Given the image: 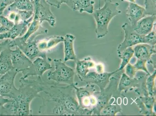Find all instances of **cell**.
Masks as SVG:
<instances>
[{
  "label": "cell",
  "instance_id": "1",
  "mask_svg": "<svg viewBox=\"0 0 156 116\" xmlns=\"http://www.w3.org/2000/svg\"><path fill=\"white\" fill-rule=\"evenodd\" d=\"M76 84L61 87L46 82L43 92L46 96L41 95L42 104L39 109V114L46 115H91L93 110L82 108L79 105L74 86Z\"/></svg>",
  "mask_w": 156,
  "mask_h": 116
},
{
  "label": "cell",
  "instance_id": "2",
  "mask_svg": "<svg viewBox=\"0 0 156 116\" xmlns=\"http://www.w3.org/2000/svg\"><path fill=\"white\" fill-rule=\"evenodd\" d=\"M37 77L35 80L20 77V84L15 97L0 110V115H32L31 103L34 99L41 97L46 84L41 77Z\"/></svg>",
  "mask_w": 156,
  "mask_h": 116
},
{
  "label": "cell",
  "instance_id": "3",
  "mask_svg": "<svg viewBox=\"0 0 156 116\" xmlns=\"http://www.w3.org/2000/svg\"><path fill=\"white\" fill-rule=\"evenodd\" d=\"M119 2H113L112 0H105L103 6L94 11L93 17L96 24V33L98 39L107 35L111 21L121 13L122 11L119 9Z\"/></svg>",
  "mask_w": 156,
  "mask_h": 116
},
{
  "label": "cell",
  "instance_id": "4",
  "mask_svg": "<svg viewBox=\"0 0 156 116\" xmlns=\"http://www.w3.org/2000/svg\"><path fill=\"white\" fill-rule=\"evenodd\" d=\"M55 70L48 73V80H53L56 84H74L75 73L73 69L66 64L62 59H54Z\"/></svg>",
  "mask_w": 156,
  "mask_h": 116
},
{
  "label": "cell",
  "instance_id": "5",
  "mask_svg": "<svg viewBox=\"0 0 156 116\" xmlns=\"http://www.w3.org/2000/svg\"><path fill=\"white\" fill-rule=\"evenodd\" d=\"M77 84L76 83L74 86L79 106L82 108L93 110L96 103L94 86L88 84L85 87H78L76 86Z\"/></svg>",
  "mask_w": 156,
  "mask_h": 116
},
{
  "label": "cell",
  "instance_id": "6",
  "mask_svg": "<svg viewBox=\"0 0 156 116\" xmlns=\"http://www.w3.org/2000/svg\"><path fill=\"white\" fill-rule=\"evenodd\" d=\"M37 41L35 40L23 42L20 37L11 40V48L17 46L31 60L37 57L46 58V52L41 51L37 45Z\"/></svg>",
  "mask_w": 156,
  "mask_h": 116
},
{
  "label": "cell",
  "instance_id": "7",
  "mask_svg": "<svg viewBox=\"0 0 156 116\" xmlns=\"http://www.w3.org/2000/svg\"><path fill=\"white\" fill-rule=\"evenodd\" d=\"M52 61L51 58L49 57H37L29 67L21 72L22 77L27 79L31 76L41 77L45 72L52 69Z\"/></svg>",
  "mask_w": 156,
  "mask_h": 116
},
{
  "label": "cell",
  "instance_id": "8",
  "mask_svg": "<svg viewBox=\"0 0 156 116\" xmlns=\"http://www.w3.org/2000/svg\"><path fill=\"white\" fill-rule=\"evenodd\" d=\"M34 18L38 20L41 23L44 21H47L52 27L56 26V16L52 13L50 5L46 0H34Z\"/></svg>",
  "mask_w": 156,
  "mask_h": 116
},
{
  "label": "cell",
  "instance_id": "9",
  "mask_svg": "<svg viewBox=\"0 0 156 116\" xmlns=\"http://www.w3.org/2000/svg\"><path fill=\"white\" fill-rule=\"evenodd\" d=\"M18 73L13 69L0 77V95L11 99L15 97L18 90L15 85V80Z\"/></svg>",
  "mask_w": 156,
  "mask_h": 116
},
{
  "label": "cell",
  "instance_id": "10",
  "mask_svg": "<svg viewBox=\"0 0 156 116\" xmlns=\"http://www.w3.org/2000/svg\"><path fill=\"white\" fill-rule=\"evenodd\" d=\"M122 28L125 32L124 39L118 47V52L122 51L124 49L138 44L144 43V36L139 35L133 30L131 25L127 22L123 24Z\"/></svg>",
  "mask_w": 156,
  "mask_h": 116
},
{
  "label": "cell",
  "instance_id": "11",
  "mask_svg": "<svg viewBox=\"0 0 156 116\" xmlns=\"http://www.w3.org/2000/svg\"><path fill=\"white\" fill-rule=\"evenodd\" d=\"M119 71L118 69L112 73H98L95 72H89L82 82L86 83H93L100 87L101 90H105L108 84L111 77Z\"/></svg>",
  "mask_w": 156,
  "mask_h": 116
},
{
  "label": "cell",
  "instance_id": "12",
  "mask_svg": "<svg viewBox=\"0 0 156 116\" xmlns=\"http://www.w3.org/2000/svg\"><path fill=\"white\" fill-rule=\"evenodd\" d=\"M11 58L13 69L19 73L27 68L32 64V60L16 46L14 50L11 49Z\"/></svg>",
  "mask_w": 156,
  "mask_h": 116
},
{
  "label": "cell",
  "instance_id": "13",
  "mask_svg": "<svg viewBox=\"0 0 156 116\" xmlns=\"http://www.w3.org/2000/svg\"><path fill=\"white\" fill-rule=\"evenodd\" d=\"M33 18L34 16H33L27 20L22 21L18 23H15L10 30L4 33L0 34V40L5 39L13 40L17 38L23 36L27 30V26L32 22Z\"/></svg>",
  "mask_w": 156,
  "mask_h": 116
},
{
  "label": "cell",
  "instance_id": "14",
  "mask_svg": "<svg viewBox=\"0 0 156 116\" xmlns=\"http://www.w3.org/2000/svg\"><path fill=\"white\" fill-rule=\"evenodd\" d=\"M137 22L133 30L139 35L145 36L152 31L155 26L156 15H147Z\"/></svg>",
  "mask_w": 156,
  "mask_h": 116
},
{
  "label": "cell",
  "instance_id": "15",
  "mask_svg": "<svg viewBox=\"0 0 156 116\" xmlns=\"http://www.w3.org/2000/svg\"><path fill=\"white\" fill-rule=\"evenodd\" d=\"M126 15L133 28L137 22L147 15L145 8L135 3L130 2L126 10Z\"/></svg>",
  "mask_w": 156,
  "mask_h": 116
},
{
  "label": "cell",
  "instance_id": "16",
  "mask_svg": "<svg viewBox=\"0 0 156 116\" xmlns=\"http://www.w3.org/2000/svg\"><path fill=\"white\" fill-rule=\"evenodd\" d=\"M155 45L147 43H140L134 47V54L137 59L146 61L149 60L151 55L155 53Z\"/></svg>",
  "mask_w": 156,
  "mask_h": 116
},
{
  "label": "cell",
  "instance_id": "17",
  "mask_svg": "<svg viewBox=\"0 0 156 116\" xmlns=\"http://www.w3.org/2000/svg\"><path fill=\"white\" fill-rule=\"evenodd\" d=\"M76 36L74 35L67 34L65 35L64 40V63L69 60H76V56L74 49V42Z\"/></svg>",
  "mask_w": 156,
  "mask_h": 116
},
{
  "label": "cell",
  "instance_id": "18",
  "mask_svg": "<svg viewBox=\"0 0 156 116\" xmlns=\"http://www.w3.org/2000/svg\"><path fill=\"white\" fill-rule=\"evenodd\" d=\"M11 48L4 49L0 53V76L13 69L11 58Z\"/></svg>",
  "mask_w": 156,
  "mask_h": 116
},
{
  "label": "cell",
  "instance_id": "19",
  "mask_svg": "<svg viewBox=\"0 0 156 116\" xmlns=\"http://www.w3.org/2000/svg\"><path fill=\"white\" fill-rule=\"evenodd\" d=\"M94 66L91 58L88 57L83 60H77L76 62V74L81 81H83L89 71V69Z\"/></svg>",
  "mask_w": 156,
  "mask_h": 116
},
{
  "label": "cell",
  "instance_id": "20",
  "mask_svg": "<svg viewBox=\"0 0 156 116\" xmlns=\"http://www.w3.org/2000/svg\"><path fill=\"white\" fill-rule=\"evenodd\" d=\"M64 37L63 36H52L38 42L37 45L41 51L46 52L55 47L61 42H63Z\"/></svg>",
  "mask_w": 156,
  "mask_h": 116
},
{
  "label": "cell",
  "instance_id": "21",
  "mask_svg": "<svg viewBox=\"0 0 156 116\" xmlns=\"http://www.w3.org/2000/svg\"><path fill=\"white\" fill-rule=\"evenodd\" d=\"M94 0H73L72 10L82 13L93 14L94 11Z\"/></svg>",
  "mask_w": 156,
  "mask_h": 116
},
{
  "label": "cell",
  "instance_id": "22",
  "mask_svg": "<svg viewBox=\"0 0 156 116\" xmlns=\"http://www.w3.org/2000/svg\"><path fill=\"white\" fill-rule=\"evenodd\" d=\"M34 11V2L31 0H15V1L8 6L5 11Z\"/></svg>",
  "mask_w": 156,
  "mask_h": 116
},
{
  "label": "cell",
  "instance_id": "23",
  "mask_svg": "<svg viewBox=\"0 0 156 116\" xmlns=\"http://www.w3.org/2000/svg\"><path fill=\"white\" fill-rule=\"evenodd\" d=\"M134 54V49L132 47H129L118 53V56L122 60L119 71L122 70L129 62L130 59Z\"/></svg>",
  "mask_w": 156,
  "mask_h": 116
},
{
  "label": "cell",
  "instance_id": "24",
  "mask_svg": "<svg viewBox=\"0 0 156 116\" xmlns=\"http://www.w3.org/2000/svg\"><path fill=\"white\" fill-rule=\"evenodd\" d=\"M121 110V107L118 104H112L109 103L101 111L100 115H115L117 113L120 112Z\"/></svg>",
  "mask_w": 156,
  "mask_h": 116
},
{
  "label": "cell",
  "instance_id": "25",
  "mask_svg": "<svg viewBox=\"0 0 156 116\" xmlns=\"http://www.w3.org/2000/svg\"><path fill=\"white\" fill-rule=\"evenodd\" d=\"M0 34L4 33L10 30L15 23L3 15H0Z\"/></svg>",
  "mask_w": 156,
  "mask_h": 116
},
{
  "label": "cell",
  "instance_id": "26",
  "mask_svg": "<svg viewBox=\"0 0 156 116\" xmlns=\"http://www.w3.org/2000/svg\"><path fill=\"white\" fill-rule=\"evenodd\" d=\"M156 0H145L144 5L147 15H154L156 14Z\"/></svg>",
  "mask_w": 156,
  "mask_h": 116
},
{
  "label": "cell",
  "instance_id": "27",
  "mask_svg": "<svg viewBox=\"0 0 156 116\" xmlns=\"http://www.w3.org/2000/svg\"><path fill=\"white\" fill-rule=\"evenodd\" d=\"M131 79L130 77H128L126 73H123L119 85V90L120 91L124 90L125 89L131 86Z\"/></svg>",
  "mask_w": 156,
  "mask_h": 116
},
{
  "label": "cell",
  "instance_id": "28",
  "mask_svg": "<svg viewBox=\"0 0 156 116\" xmlns=\"http://www.w3.org/2000/svg\"><path fill=\"white\" fill-rule=\"evenodd\" d=\"M19 15L21 21H25L29 19L34 15V11H16Z\"/></svg>",
  "mask_w": 156,
  "mask_h": 116
},
{
  "label": "cell",
  "instance_id": "29",
  "mask_svg": "<svg viewBox=\"0 0 156 116\" xmlns=\"http://www.w3.org/2000/svg\"><path fill=\"white\" fill-rule=\"evenodd\" d=\"M145 43L151 45H156V32L155 31H152L150 33L144 36Z\"/></svg>",
  "mask_w": 156,
  "mask_h": 116
},
{
  "label": "cell",
  "instance_id": "30",
  "mask_svg": "<svg viewBox=\"0 0 156 116\" xmlns=\"http://www.w3.org/2000/svg\"><path fill=\"white\" fill-rule=\"evenodd\" d=\"M15 0H0V15H2L7 7L12 4Z\"/></svg>",
  "mask_w": 156,
  "mask_h": 116
},
{
  "label": "cell",
  "instance_id": "31",
  "mask_svg": "<svg viewBox=\"0 0 156 116\" xmlns=\"http://www.w3.org/2000/svg\"><path fill=\"white\" fill-rule=\"evenodd\" d=\"M146 62H147L146 61L141 60L138 59L137 63L134 65V66L136 70H137V69L142 70L148 73V74H150V73H148L147 70V68L145 67Z\"/></svg>",
  "mask_w": 156,
  "mask_h": 116
},
{
  "label": "cell",
  "instance_id": "32",
  "mask_svg": "<svg viewBox=\"0 0 156 116\" xmlns=\"http://www.w3.org/2000/svg\"><path fill=\"white\" fill-rule=\"evenodd\" d=\"M156 76V71L154 72L153 75L149 77L147 80V87H148L149 93L150 95L152 96L153 95V87L154 84V80L155 76Z\"/></svg>",
  "mask_w": 156,
  "mask_h": 116
},
{
  "label": "cell",
  "instance_id": "33",
  "mask_svg": "<svg viewBox=\"0 0 156 116\" xmlns=\"http://www.w3.org/2000/svg\"><path fill=\"white\" fill-rule=\"evenodd\" d=\"M126 66H127L126 73H127V75L129 76L130 78H133L134 77L135 72V68L134 66H133L130 63H128Z\"/></svg>",
  "mask_w": 156,
  "mask_h": 116
},
{
  "label": "cell",
  "instance_id": "34",
  "mask_svg": "<svg viewBox=\"0 0 156 116\" xmlns=\"http://www.w3.org/2000/svg\"><path fill=\"white\" fill-rule=\"evenodd\" d=\"M11 39H7L2 43H0V53L5 49L8 48H11Z\"/></svg>",
  "mask_w": 156,
  "mask_h": 116
},
{
  "label": "cell",
  "instance_id": "35",
  "mask_svg": "<svg viewBox=\"0 0 156 116\" xmlns=\"http://www.w3.org/2000/svg\"><path fill=\"white\" fill-rule=\"evenodd\" d=\"M11 99L5 98V97L0 95V110L2 108L5 104L11 101Z\"/></svg>",
  "mask_w": 156,
  "mask_h": 116
},
{
  "label": "cell",
  "instance_id": "36",
  "mask_svg": "<svg viewBox=\"0 0 156 116\" xmlns=\"http://www.w3.org/2000/svg\"><path fill=\"white\" fill-rule=\"evenodd\" d=\"M61 5L62 4H66L71 9L73 8V0H58Z\"/></svg>",
  "mask_w": 156,
  "mask_h": 116
},
{
  "label": "cell",
  "instance_id": "37",
  "mask_svg": "<svg viewBox=\"0 0 156 116\" xmlns=\"http://www.w3.org/2000/svg\"><path fill=\"white\" fill-rule=\"evenodd\" d=\"M122 1H127L131 3H135L136 0H121Z\"/></svg>",
  "mask_w": 156,
  "mask_h": 116
},
{
  "label": "cell",
  "instance_id": "38",
  "mask_svg": "<svg viewBox=\"0 0 156 116\" xmlns=\"http://www.w3.org/2000/svg\"><path fill=\"white\" fill-rule=\"evenodd\" d=\"M101 1V0H99V7H100L99 8H100Z\"/></svg>",
  "mask_w": 156,
  "mask_h": 116
},
{
  "label": "cell",
  "instance_id": "39",
  "mask_svg": "<svg viewBox=\"0 0 156 116\" xmlns=\"http://www.w3.org/2000/svg\"><path fill=\"white\" fill-rule=\"evenodd\" d=\"M31 1H32V2H34V0H31Z\"/></svg>",
  "mask_w": 156,
  "mask_h": 116
},
{
  "label": "cell",
  "instance_id": "40",
  "mask_svg": "<svg viewBox=\"0 0 156 116\" xmlns=\"http://www.w3.org/2000/svg\"><path fill=\"white\" fill-rule=\"evenodd\" d=\"M0 26H1V25H0Z\"/></svg>",
  "mask_w": 156,
  "mask_h": 116
}]
</instances>
